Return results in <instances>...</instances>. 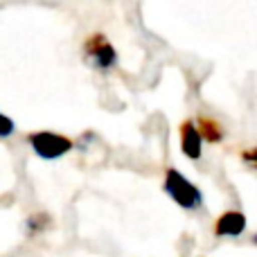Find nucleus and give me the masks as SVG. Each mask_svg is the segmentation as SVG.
Instances as JSON below:
<instances>
[{"instance_id": "1", "label": "nucleus", "mask_w": 257, "mask_h": 257, "mask_svg": "<svg viewBox=\"0 0 257 257\" xmlns=\"http://www.w3.org/2000/svg\"><path fill=\"white\" fill-rule=\"evenodd\" d=\"M163 192L178 205V208L187 210V212L203 210V205H205V196H203V192H201V187L196 185V183H192L183 172H178L176 167L165 169Z\"/></svg>"}, {"instance_id": "2", "label": "nucleus", "mask_w": 257, "mask_h": 257, "mask_svg": "<svg viewBox=\"0 0 257 257\" xmlns=\"http://www.w3.org/2000/svg\"><path fill=\"white\" fill-rule=\"evenodd\" d=\"M81 57H84L86 66L97 72H111L117 66L115 45L102 32H93V34L86 36L84 45H81Z\"/></svg>"}, {"instance_id": "3", "label": "nucleus", "mask_w": 257, "mask_h": 257, "mask_svg": "<svg viewBox=\"0 0 257 257\" xmlns=\"http://www.w3.org/2000/svg\"><path fill=\"white\" fill-rule=\"evenodd\" d=\"M25 142L41 160H59L75 149V140L57 131H32L25 136Z\"/></svg>"}, {"instance_id": "4", "label": "nucleus", "mask_w": 257, "mask_h": 257, "mask_svg": "<svg viewBox=\"0 0 257 257\" xmlns=\"http://www.w3.org/2000/svg\"><path fill=\"white\" fill-rule=\"evenodd\" d=\"M248 228V219L239 210H226L221 212L212 223L214 237H226V239H239Z\"/></svg>"}, {"instance_id": "5", "label": "nucleus", "mask_w": 257, "mask_h": 257, "mask_svg": "<svg viewBox=\"0 0 257 257\" xmlns=\"http://www.w3.org/2000/svg\"><path fill=\"white\" fill-rule=\"evenodd\" d=\"M178 140H181V151L187 160L199 163L203 156V138L196 126V120H183L178 126Z\"/></svg>"}, {"instance_id": "6", "label": "nucleus", "mask_w": 257, "mask_h": 257, "mask_svg": "<svg viewBox=\"0 0 257 257\" xmlns=\"http://www.w3.org/2000/svg\"><path fill=\"white\" fill-rule=\"evenodd\" d=\"M196 126H199L203 142H210V145H219V142H223V138H226V131H223L221 122L210 117V115L196 117Z\"/></svg>"}, {"instance_id": "7", "label": "nucleus", "mask_w": 257, "mask_h": 257, "mask_svg": "<svg viewBox=\"0 0 257 257\" xmlns=\"http://www.w3.org/2000/svg\"><path fill=\"white\" fill-rule=\"evenodd\" d=\"M52 217H50L48 212H43V210H39V212H32L30 217L23 221V230H25L27 237H39L43 235V232H48L50 228H52Z\"/></svg>"}, {"instance_id": "8", "label": "nucleus", "mask_w": 257, "mask_h": 257, "mask_svg": "<svg viewBox=\"0 0 257 257\" xmlns=\"http://www.w3.org/2000/svg\"><path fill=\"white\" fill-rule=\"evenodd\" d=\"M14 133H16V122H14L9 115L0 113V140H7V138H12Z\"/></svg>"}, {"instance_id": "9", "label": "nucleus", "mask_w": 257, "mask_h": 257, "mask_svg": "<svg viewBox=\"0 0 257 257\" xmlns=\"http://www.w3.org/2000/svg\"><path fill=\"white\" fill-rule=\"evenodd\" d=\"M239 158H241V163L248 165L250 169H257V147H248V149H241Z\"/></svg>"}, {"instance_id": "10", "label": "nucleus", "mask_w": 257, "mask_h": 257, "mask_svg": "<svg viewBox=\"0 0 257 257\" xmlns=\"http://www.w3.org/2000/svg\"><path fill=\"white\" fill-rule=\"evenodd\" d=\"M250 241H253V244L257 246V232H255V235H253V237H250Z\"/></svg>"}]
</instances>
